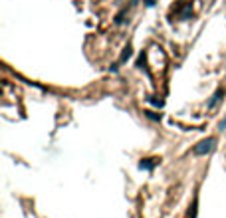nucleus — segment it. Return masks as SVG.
I'll use <instances>...</instances> for the list:
<instances>
[{
    "label": "nucleus",
    "instance_id": "1",
    "mask_svg": "<svg viewBox=\"0 0 226 218\" xmlns=\"http://www.w3.org/2000/svg\"><path fill=\"white\" fill-rule=\"evenodd\" d=\"M212 147H214V139H206V141H202V143L196 147L195 153H196V155H204V153L212 151Z\"/></svg>",
    "mask_w": 226,
    "mask_h": 218
}]
</instances>
